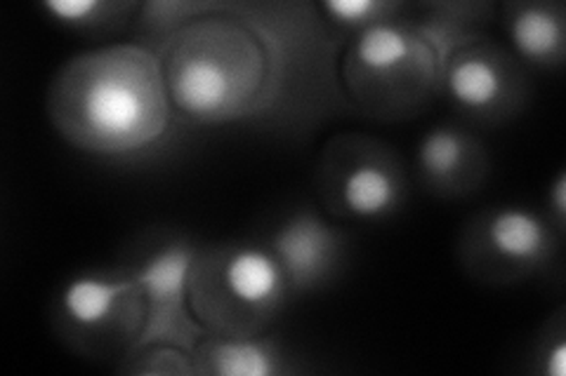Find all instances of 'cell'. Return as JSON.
<instances>
[{"label":"cell","mask_w":566,"mask_h":376,"mask_svg":"<svg viewBox=\"0 0 566 376\" xmlns=\"http://www.w3.org/2000/svg\"><path fill=\"white\" fill-rule=\"evenodd\" d=\"M409 3L403 0H324L316 3L322 20L347 43L370 26L392 22L409 12Z\"/></svg>","instance_id":"obj_16"},{"label":"cell","mask_w":566,"mask_h":376,"mask_svg":"<svg viewBox=\"0 0 566 376\" xmlns=\"http://www.w3.org/2000/svg\"><path fill=\"white\" fill-rule=\"evenodd\" d=\"M528 369L538 376L566 374V309L559 307L545 320L534 346L528 351Z\"/></svg>","instance_id":"obj_18"},{"label":"cell","mask_w":566,"mask_h":376,"mask_svg":"<svg viewBox=\"0 0 566 376\" xmlns=\"http://www.w3.org/2000/svg\"><path fill=\"white\" fill-rule=\"evenodd\" d=\"M118 372L139 376H193V365L189 351L168 344H151L130 351L118 363Z\"/></svg>","instance_id":"obj_17"},{"label":"cell","mask_w":566,"mask_h":376,"mask_svg":"<svg viewBox=\"0 0 566 376\" xmlns=\"http://www.w3.org/2000/svg\"><path fill=\"white\" fill-rule=\"evenodd\" d=\"M441 68L437 45L406 12L352 35L340 55V85L352 114L403 122L441 97Z\"/></svg>","instance_id":"obj_3"},{"label":"cell","mask_w":566,"mask_h":376,"mask_svg":"<svg viewBox=\"0 0 566 376\" xmlns=\"http://www.w3.org/2000/svg\"><path fill=\"white\" fill-rule=\"evenodd\" d=\"M493 3L484 0H434V3L411 6V20L430 35L441 60L451 50L486 35L489 24L495 20Z\"/></svg>","instance_id":"obj_14"},{"label":"cell","mask_w":566,"mask_h":376,"mask_svg":"<svg viewBox=\"0 0 566 376\" xmlns=\"http://www.w3.org/2000/svg\"><path fill=\"white\" fill-rule=\"evenodd\" d=\"M258 236L279 259L295 299L333 288L347 271L352 253L347 230L318 203L283 207Z\"/></svg>","instance_id":"obj_10"},{"label":"cell","mask_w":566,"mask_h":376,"mask_svg":"<svg viewBox=\"0 0 566 376\" xmlns=\"http://www.w3.org/2000/svg\"><path fill=\"white\" fill-rule=\"evenodd\" d=\"M197 247L199 240L172 226L149 228L130 247L123 264L130 268L147 303V325L135 348L168 344L191 353L206 334L189 301V268Z\"/></svg>","instance_id":"obj_8"},{"label":"cell","mask_w":566,"mask_h":376,"mask_svg":"<svg viewBox=\"0 0 566 376\" xmlns=\"http://www.w3.org/2000/svg\"><path fill=\"white\" fill-rule=\"evenodd\" d=\"M142 3L137 0H45L41 12L45 20L64 31L109 39L133 29Z\"/></svg>","instance_id":"obj_15"},{"label":"cell","mask_w":566,"mask_h":376,"mask_svg":"<svg viewBox=\"0 0 566 376\" xmlns=\"http://www.w3.org/2000/svg\"><path fill=\"white\" fill-rule=\"evenodd\" d=\"M562 240L564 233L547 222L543 210L499 203L472 214L460 230L455 255L472 280L505 288L551 276Z\"/></svg>","instance_id":"obj_7"},{"label":"cell","mask_w":566,"mask_h":376,"mask_svg":"<svg viewBox=\"0 0 566 376\" xmlns=\"http://www.w3.org/2000/svg\"><path fill=\"white\" fill-rule=\"evenodd\" d=\"M507 52L528 74L557 71L566 60V8L559 0H507L495 12Z\"/></svg>","instance_id":"obj_13"},{"label":"cell","mask_w":566,"mask_h":376,"mask_svg":"<svg viewBox=\"0 0 566 376\" xmlns=\"http://www.w3.org/2000/svg\"><path fill=\"white\" fill-rule=\"evenodd\" d=\"M543 214L559 233L566 230V172L564 170L555 174L551 189H547Z\"/></svg>","instance_id":"obj_19"},{"label":"cell","mask_w":566,"mask_h":376,"mask_svg":"<svg viewBox=\"0 0 566 376\" xmlns=\"http://www.w3.org/2000/svg\"><path fill=\"white\" fill-rule=\"evenodd\" d=\"M343 47L310 0H187L180 24L151 45L191 130L283 139H305L352 114Z\"/></svg>","instance_id":"obj_1"},{"label":"cell","mask_w":566,"mask_h":376,"mask_svg":"<svg viewBox=\"0 0 566 376\" xmlns=\"http://www.w3.org/2000/svg\"><path fill=\"white\" fill-rule=\"evenodd\" d=\"M50 322L71 353L120 363L145 332L147 303L126 264L83 268L57 288Z\"/></svg>","instance_id":"obj_5"},{"label":"cell","mask_w":566,"mask_h":376,"mask_svg":"<svg viewBox=\"0 0 566 376\" xmlns=\"http://www.w3.org/2000/svg\"><path fill=\"white\" fill-rule=\"evenodd\" d=\"M416 184L441 201L480 193L491 174V153L476 130L444 120L424 130L413 147Z\"/></svg>","instance_id":"obj_11"},{"label":"cell","mask_w":566,"mask_h":376,"mask_svg":"<svg viewBox=\"0 0 566 376\" xmlns=\"http://www.w3.org/2000/svg\"><path fill=\"white\" fill-rule=\"evenodd\" d=\"M441 97L453 120L472 130L501 128L531 101V74L489 35L451 50L441 68Z\"/></svg>","instance_id":"obj_9"},{"label":"cell","mask_w":566,"mask_h":376,"mask_svg":"<svg viewBox=\"0 0 566 376\" xmlns=\"http://www.w3.org/2000/svg\"><path fill=\"white\" fill-rule=\"evenodd\" d=\"M193 376H293L310 372L303 355L281 336L203 334L191 348Z\"/></svg>","instance_id":"obj_12"},{"label":"cell","mask_w":566,"mask_h":376,"mask_svg":"<svg viewBox=\"0 0 566 376\" xmlns=\"http://www.w3.org/2000/svg\"><path fill=\"white\" fill-rule=\"evenodd\" d=\"M45 109L71 149L112 165L154 163L191 130L175 111L161 57L133 39L66 60L50 80Z\"/></svg>","instance_id":"obj_2"},{"label":"cell","mask_w":566,"mask_h":376,"mask_svg":"<svg viewBox=\"0 0 566 376\" xmlns=\"http://www.w3.org/2000/svg\"><path fill=\"white\" fill-rule=\"evenodd\" d=\"M316 203L340 224L376 226L403 212L411 170L385 139L343 132L326 141L314 170Z\"/></svg>","instance_id":"obj_6"},{"label":"cell","mask_w":566,"mask_h":376,"mask_svg":"<svg viewBox=\"0 0 566 376\" xmlns=\"http://www.w3.org/2000/svg\"><path fill=\"white\" fill-rule=\"evenodd\" d=\"M189 301L208 334L255 336L274 330L295 301L291 282L260 236L199 243Z\"/></svg>","instance_id":"obj_4"}]
</instances>
